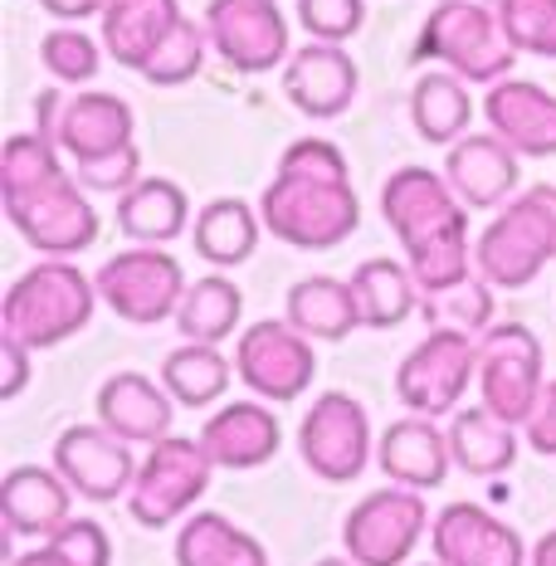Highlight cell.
I'll use <instances>...</instances> for the list:
<instances>
[{"instance_id":"6da1fadb","label":"cell","mask_w":556,"mask_h":566,"mask_svg":"<svg viewBox=\"0 0 556 566\" xmlns=\"http://www.w3.org/2000/svg\"><path fill=\"white\" fill-rule=\"evenodd\" d=\"M381 216L406 244V264L420 293H440L469 279V206L430 167H400L381 186Z\"/></svg>"},{"instance_id":"7a4b0ae2","label":"cell","mask_w":556,"mask_h":566,"mask_svg":"<svg viewBox=\"0 0 556 566\" xmlns=\"http://www.w3.org/2000/svg\"><path fill=\"white\" fill-rule=\"evenodd\" d=\"M93 308H98V283L78 274L69 259H40L6 289L0 333L25 342L30 352H44L84 333Z\"/></svg>"},{"instance_id":"3957f363","label":"cell","mask_w":556,"mask_h":566,"mask_svg":"<svg viewBox=\"0 0 556 566\" xmlns=\"http://www.w3.org/2000/svg\"><path fill=\"white\" fill-rule=\"evenodd\" d=\"M259 220L293 250H337L361 226V206L352 181L279 171L259 196Z\"/></svg>"},{"instance_id":"277c9868","label":"cell","mask_w":556,"mask_h":566,"mask_svg":"<svg viewBox=\"0 0 556 566\" xmlns=\"http://www.w3.org/2000/svg\"><path fill=\"white\" fill-rule=\"evenodd\" d=\"M556 259V186L513 196L473 244V264L493 289H527Z\"/></svg>"},{"instance_id":"5b68a950","label":"cell","mask_w":556,"mask_h":566,"mask_svg":"<svg viewBox=\"0 0 556 566\" xmlns=\"http://www.w3.org/2000/svg\"><path fill=\"white\" fill-rule=\"evenodd\" d=\"M410 59L416 64H430L434 59V64H444L464 84H503V78H513L517 50L507 44L493 6H479V0H440L430 10V20H424Z\"/></svg>"},{"instance_id":"8992f818","label":"cell","mask_w":556,"mask_h":566,"mask_svg":"<svg viewBox=\"0 0 556 566\" xmlns=\"http://www.w3.org/2000/svg\"><path fill=\"white\" fill-rule=\"evenodd\" d=\"M0 196H6L10 226L25 234V244H34L40 254L69 259L98 244V210L88 206L78 176L54 171L44 181L25 186V191H0Z\"/></svg>"},{"instance_id":"52a82bcc","label":"cell","mask_w":556,"mask_h":566,"mask_svg":"<svg viewBox=\"0 0 556 566\" xmlns=\"http://www.w3.org/2000/svg\"><path fill=\"white\" fill-rule=\"evenodd\" d=\"M133 108L117 93H64V88H44L34 98V133H44L59 142L74 167L84 161H103L113 151L133 147Z\"/></svg>"},{"instance_id":"ba28073f","label":"cell","mask_w":556,"mask_h":566,"mask_svg":"<svg viewBox=\"0 0 556 566\" xmlns=\"http://www.w3.org/2000/svg\"><path fill=\"white\" fill-rule=\"evenodd\" d=\"M210 464L200 434H167L161 444H151L147 459L137 464L133 493H127V513L141 527H167L176 517L196 509V499L210 489Z\"/></svg>"},{"instance_id":"9c48e42d","label":"cell","mask_w":556,"mask_h":566,"mask_svg":"<svg viewBox=\"0 0 556 566\" xmlns=\"http://www.w3.org/2000/svg\"><path fill=\"white\" fill-rule=\"evenodd\" d=\"M93 283H98V298L108 303L123 323H137V327L176 317L186 289H191L181 259L167 254L161 244H133V250L113 254L108 264L93 274Z\"/></svg>"},{"instance_id":"30bf717a","label":"cell","mask_w":556,"mask_h":566,"mask_svg":"<svg viewBox=\"0 0 556 566\" xmlns=\"http://www.w3.org/2000/svg\"><path fill=\"white\" fill-rule=\"evenodd\" d=\"M479 376V342L459 327H430V337H420L406 352L396 371V396L410 416L440 420L464 400L469 381Z\"/></svg>"},{"instance_id":"8fae6325","label":"cell","mask_w":556,"mask_h":566,"mask_svg":"<svg viewBox=\"0 0 556 566\" xmlns=\"http://www.w3.org/2000/svg\"><path fill=\"white\" fill-rule=\"evenodd\" d=\"M542 342L527 323H493L479 337L483 406L507 424H527L542 400Z\"/></svg>"},{"instance_id":"7c38bea8","label":"cell","mask_w":556,"mask_h":566,"mask_svg":"<svg viewBox=\"0 0 556 566\" xmlns=\"http://www.w3.org/2000/svg\"><path fill=\"white\" fill-rule=\"evenodd\" d=\"M424 527H430V509H424L420 489L390 483V489L366 493L347 513L342 542H347V557L357 566H406Z\"/></svg>"},{"instance_id":"4fadbf2b","label":"cell","mask_w":556,"mask_h":566,"mask_svg":"<svg viewBox=\"0 0 556 566\" xmlns=\"http://www.w3.org/2000/svg\"><path fill=\"white\" fill-rule=\"evenodd\" d=\"M298 454L323 483L361 479L366 459H371V420H366V406L347 391L317 396L313 410L298 424Z\"/></svg>"},{"instance_id":"5bb4252c","label":"cell","mask_w":556,"mask_h":566,"mask_svg":"<svg viewBox=\"0 0 556 566\" xmlns=\"http://www.w3.org/2000/svg\"><path fill=\"white\" fill-rule=\"evenodd\" d=\"M234 376L259 396V400H298L317 376L313 337H303L298 327L283 323H250L234 342Z\"/></svg>"},{"instance_id":"9a60e30c","label":"cell","mask_w":556,"mask_h":566,"mask_svg":"<svg viewBox=\"0 0 556 566\" xmlns=\"http://www.w3.org/2000/svg\"><path fill=\"white\" fill-rule=\"evenodd\" d=\"M206 34L234 74H269L274 64H289V20L279 0H210Z\"/></svg>"},{"instance_id":"2e32d148","label":"cell","mask_w":556,"mask_h":566,"mask_svg":"<svg viewBox=\"0 0 556 566\" xmlns=\"http://www.w3.org/2000/svg\"><path fill=\"white\" fill-rule=\"evenodd\" d=\"M54 469L88 503L123 499V493H133V479H137L133 444L117 440L108 424H69L54 440Z\"/></svg>"},{"instance_id":"e0dca14e","label":"cell","mask_w":556,"mask_h":566,"mask_svg":"<svg viewBox=\"0 0 556 566\" xmlns=\"http://www.w3.org/2000/svg\"><path fill=\"white\" fill-rule=\"evenodd\" d=\"M361 88V69L342 44H323L307 40L303 50H293V59L283 64V93L303 117L313 123H327V117H342L357 103Z\"/></svg>"},{"instance_id":"ac0fdd59","label":"cell","mask_w":556,"mask_h":566,"mask_svg":"<svg viewBox=\"0 0 556 566\" xmlns=\"http://www.w3.org/2000/svg\"><path fill=\"white\" fill-rule=\"evenodd\" d=\"M430 542L444 566H532L523 537L479 503H449L430 523Z\"/></svg>"},{"instance_id":"d6986e66","label":"cell","mask_w":556,"mask_h":566,"mask_svg":"<svg viewBox=\"0 0 556 566\" xmlns=\"http://www.w3.org/2000/svg\"><path fill=\"white\" fill-rule=\"evenodd\" d=\"M0 517H6L10 537L50 542L74 517V489H69V479L59 469L15 464L0 483Z\"/></svg>"},{"instance_id":"ffe728a7","label":"cell","mask_w":556,"mask_h":566,"mask_svg":"<svg viewBox=\"0 0 556 566\" xmlns=\"http://www.w3.org/2000/svg\"><path fill=\"white\" fill-rule=\"evenodd\" d=\"M517 151L507 147L499 133H469L449 147L444 161V181L454 186V196L464 200L469 210H493L503 200H513L517 191Z\"/></svg>"},{"instance_id":"44dd1931","label":"cell","mask_w":556,"mask_h":566,"mask_svg":"<svg viewBox=\"0 0 556 566\" xmlns=\"http://www.w3.org/2000/svg\"><path fill=\"white\" fill-rule=\"evenodd\" d=\"M176 400L141 371H117L98 386V424H108L127 444H161L171 434Z\"/></svg>"},{"instance_id":"7402d4cb","label":"cell","mask_w":556,"mask_h":566,"mask_svg":"<svg viewBox=\"0 0 556 566\" xmlns=\"http://www.w3.org/2000/svg\"><path fill=\"white\" fill-rule=\"evenodd\" d=\"M489 127L517 157H556V98L532 78H503L489 88Z\"/></svg>"},{"instance_id":"603a6c76","label":"cell","mask_w":556,"mask_h":566,"mask_svg":"<svg viewBox=\"0 0 556 566\" xmlns=\"http://www.w3.org/2000/svg\"><path fill=\"white\" fill-rule=\"evenodd\" d=\"M200 444H206L216 469H259L279 454L283 430L269 406H259V400H230V406H220L206 420Z\"/></svg>"},{"instance_id":"cb8c5ba5","label":"cell","mask_w":556,"mask_h":566,"mask_svg":"<svg viewBox=\"0 0 556 566\" xmlns=\"http://www.w3.org/2000/svg\"><path fill=\"white\" fill-rule=\"evenodd\" d=\"M376 464H381V474L390 483L424 493V489H440L449 479L454 454H449V434L434 430L430 416H406V420L386 424V434L376 440Z\"/></svg>"},{"instance_id":"d4e9b609","label":"cell","mask_w":556,"mask_h":566,"mask_svg":"<svg viewBox=\"0 0 556 566\" xmlns=\"http://www.w3.org/2000/svg\"><path fill=\"white\" fill-rule=\"evenodd\" d=\"M98 20H103V50H108V59L141 74L186 15L176 0H108V10Z\"/></svg>"},{"instance_id":"484cf974","label":"cell","mask_w":556,"mask_h":566,"mask_svg":"<svg viewBox=\"0 0 556 566\" xmlns=\"http://www.w3.org/2000/svg\"><path fill=\"white\" fill-rule=\"evenodd\" d=\"M117 230L137 244H171L191 230V200L167 176H141L127 196H117Z\"/></svg>"},{"instance_id":"4316f807","label":"cell","mask_w":556,"mask_h":566,"mask_svg":"<svg viewBox=\"0 0 556 566\" xmlns=\"http://www.w3.org/2000/svg\"><path fill=\"white\" fill-rule=\"evenodd\" d=\"M347 283H352V298H357L361 327H376V333L400 327L420 308V283L410 274V264H400V259H366Z\"/></svg>"},{"instance_id":"83f0119b","label":"cell","mask_w":556,"mask_h":566,"mask_svg":"<svg viewBox=\"0 0 556 566\" xmlns=\"http://www.w3.org/2000/svg\"><path fill=\"white\" fill-rule=\"evenodd\" d=\"M410 123H416V133L430 147H454L459 137H469V123H473L469 84L459 74H449V69L420 74L416 88H410Z\"/></svg>"},{"instance_id":"f1b7e54d","label":"cell","mask_w":556,"mask_h":566,"mask_svg":"<svg viewBox=\"0 0 556 566\" xmlns=\"http://www.w3.org/2000/svg\"><path fill=\"white\" fill-rule=\"evenodd\" d=\"M449 454H454V464L473 479L507 474L517 459V424L499 420L489 406L459 410L454 424H449Z\"/></svg>"},{"instance_id":"f546056e","label":"cell","mask_w":556,"mask_h":566,"mask_svg":"<svg viewBox=\"0 0 556 566\" xmlns=\"http://www.w3.org/2000/svg\"><path fill=\"white\" fill-rule=\"evenodd\" d=\"M289 317L303 337L313 342H342L352 327H361V313H357V298H352V283L342 279H327V274H313V279H298L289 289Z\"/></svg>"},{"instance_id":"4dcf8cb0","label":"cell","mask_w":556,"mask_h":566,"mask_svg":"<svg viewBox=\"0 0 556 566\" xmlns=\"http://www.w3.org/2000/svg\"><path fill=\"white\" fill-rule=\"evenodd\" d=\"M259 230H264V220L254 216L244 200H234V196H220V200H210V206H200V216H196V254L200 259H210L216 269H234V264H244V259L254 254V244H259Z\"/></svg>"},{"instance_id":"1f68e13d","label":"cell","mask_w":556,"mask_h":566,"mask_svg":"<svg viewBox=\"0 0 556 566\" xmlns=\"http://www.w3.org/2000/svg\"><path fill=\"white\" fill-rule=\"evenodd\" d=\"M234 361L224 357L220 347H206V342H181L167 361H161V386L171 391L176 406L186 410H206L230 391Z\"/></svg>"},{"instance_id":"d6a6232c","label":"cell","mask_w":556,"mask_h":566,"mask_svg":"<svg viewBox=\"0 0 556 566\" xmlns=\"http://www.w3.org/2000/svg\"><path fill=\"white\" fill-rule=\"evenodd\" d=\"M176 566H269V557L230 517L196 513L186 517L181 537H176Z\"/></svg>"},{"instance_id":"836d02e7","label":"cell","mask_w":556,"mask_h":566,"mask_svg":"<svg viewBox=\"0 0 556 566\" xmlns=\"http://www.w3.org/2000/svg\"><path fill=\"white\" fill-rule=\"evenodd\" d=\"M244 313V293L240 283H230L224 274H206L186 289L181 308H176V327H181L186 342H206V347H220L224 337H234Z\"/></svg>"},{"instance_id":"e575fe53","label":"cell","mask_w":556,"mask_h":566,"mask_svg":"<svg viewBox=\"0 0 556 566\" xmlns=\"http://www.w3.org/2000/svg\"><path fill=\"white\" fill-rule=\"evenodd\" d=\"M420 313L434 327H459V333H489L493 323V289L489 279H464L449 283L440 293H420Z\"/></svg>"},{"instance_id":"d590c367","label":"cell","mask_w":556,"mask_h":566,"mask_svg":"<svg viewBox=\"0 0 556 566\" xmlns=\"http://www.w3.org/2000/svg\"><path fill=\"white\" fill-rule=\"evenodd\" d=\"M517 54L556 59V0H483Z\"/></svg>"},{"instance_id":"8d00e7d4","label":"cell","mask_w":556,"mask_h":566,"mask_svg":"<svg viewBox=\"0 0 556 566\" xmlns=\"http://www.w3.org/2000/svg\"><path fill=\"white\" fill-rule=\"evenodd\" d=\"M206 54H210L206 25H196V20H181V25L167 34V44L157 50V59L141 69V78H147V84H157V88L191 84L200 69H206Z\"/></svg>"},{"instance_id":"74e56055","label":"cell","mask_w":556,"mask_h":566,"mask_svg":"<svg viewBox=\"0 0 556 566\" xmlns=\"http://www.w3.org/2000/svg\"><path fill=\"white\" fill-rule=\"evenodd\" d=\"M40 64L50 69L54 84H88L103 69V44L88 40L78 25H59L40 40Z\"/></svg>"},{"instance_id":"f35d334b","label":"cell","mask_w":556,"mask_h":566,"mask_svg":"<svg viewBox=\"0 0 556 566\" xmlns=\"http://www.w3.org/2000/svg\"><path fill=\"white\" fill-rule=\"evenodd\" d=\"M64 151L59 142H50L44 133H15L6 137V151H0V191H25V186L44 181V176L64 171Z\"/></svg>"},{"instance_id":"ab89813d","label":"cell","mask_w":556,"mask_h":566,"mask_svg":"<svg viewBox=\"0 0 556 566\" xmlns=\"http://www.w3.org/2000/svg\"><path fill=\"white\" fill-rule=\"evenodd\" d=\"M298 25L307 30V40L347 44L366 25V6L361 0H298Z\"/></svg>"},{"instance_id":"60d3db41","label":"cell","mask_w":556,"mask_h":566,"mask_svg":"<svg viewBox=\"0 0 556 566\" xmlns=\"http://www.w3.org/2000/svg\"><path fill=\"white\" fill-rule=\"evenodd\" d=\"M74 176H78V186H84V191L127 196L141 181V151H137V142H133V147H123V151H113V157H103V161H84V167H74Z\"/></svg>"},{"instance_id":"b9f144b4","label":"cell","mask_w":556,"mask_h":566,"mask_svg":"<svg viewBox=\"0 0 556 566\" xmlns=\"http://www.w3.org/2000/svg\"><path fill=\"white\" fill-rule=\"evenodd\" d=\"M279 171H298V176H333V181H352L347 157L337 142L327 137H298L289 151L279 157Z\"/></svg>"},{"instance_id":"7bdbcfd3","label":"cell","mask_w":556,"mask_h":566,"mask_svg":"<svg viewBox=\"0 0 556 566\" xmlns=\"http://www.w3.org/2000/svg\"><path fill=\"white\" fill-rule=\"evenodd\" d=\"M50 542L74 566H113V542L103 533V523H93V517H69Z\"/></svg>"},{"instance_id":"ee69618b","label":"cell","mask_w":556,"mask_h":566,"mask_svg":"<svg viewBox=\"0 0 556 566\" xmlns=\"http://www.w3.org/2000/svg\"><path fill=\"white\" fill-rule=\"evenodd\" d=\"M30 386V347L0 333V400H15Z\"/></svg>"},{"instance_id":"f6af8a7d","label":"cell","mask_w":556,"mask_h":566,"mask_svg":"<svg viewBox=\"0 0 556 566\" xmlns=\"http://www.w3.org/2000/svg\"><path fill=\"white\" fill-rule=\"evenodd\" d=\"M523 430H527V444L537 454H556V381L542 386V400H537V410H532V420Z\"/></svg>"},{"instance_id":"bcb514c9","label":"cell","mask_w":556,"mask_h":566,"mask_svg":"<svg viewBox=\"0 0 556 566\" xmlns=\"http://www.w3.org/2000/svg\"><path fill=\"white\" fill-rule=\"evenodd\" d=\"M44 15L54 20H88V15H103L108 10V0H40Z\"/></svg>"},{"instance_id":"7dc6e473","label":"cell","mask_w":556,"mask_h":566,"mask_svg":"<svg viewBox=\"0 0 556 566\" xmlns=\"http://www.w3.org/2000/svg\"><path fill=\"white\" fill-rule=\"evenodd\" d=\"M10 566H74V562H69L54 542H40V547H30V552H15V562Z\"/></svg>"},{"instance_id":"c3c4849f","label":"cell","mask_w":556,"mask_h":566,"mask_svg":"<svg viewBox=\"0 0 556 566\" xmlns=\"http://www.w3.org/2000/svg\"><path fill=\"white\" fill-rule=\"evenodd\" d=\"M532 566H556V527L532 547Z\"/></svg>"},{"instance_id":"681fc988","label":"cell","mask_w":556,"mask_h":566,"mask_svg":"<svg viewBox=\"0 0 556 566\" xmlns=\"http://www.w3.org/2000/svg\"><path fill=\"white\" fill-rule=\"evenodd\" d=\"M313 566H357L352 557H323V562H313Z\"/></svg>"},{"instance_id":"f907efd6","label":"cell","mask_w":556,"mask_h":566,"mask_svg":"<svg viewBox=\"0 0 556 566\" xmlns=\"http://www.w3.org/2000/svg\"><path fill=\"white\" fill-rule=\"evenodd\" d=\"M424 566H444V562H424Z\"/></svg>"}]
</instances>
